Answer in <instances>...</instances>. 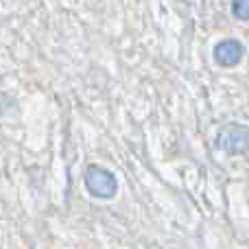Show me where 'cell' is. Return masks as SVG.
<instances>
[{"mask_svg":"<svg viewBox=\"0 0 249 249\" xmlns=\"http://www.w3.org/2000/svg\"><path fill=\"white\" fill-rule=\"evenodd\" d=\"M243 55H245L243 44L232 37L221 39L212 48V57H214L216 66H221V68H234V66H238L243 61Z\"/></svg>","mask_w":249,"mask_h":249,"instance_id":"3957f363","label":"cell"},{"mask_svg":"<svg viewBox=\"0 0 249 249\" xmlns=\"http://www.w3.org/2000/svg\"><path fill=\"white\" fill-rule=\"evenodd\" d=\"M83 186L94 199H114L118 193V179L109 168L99 166V164H90L83 173Z\"/></svg>","mask_w":249,"mask_h":249,"instance_id":"6da1fadb","label":"cell"},{"mask_svg":"<svg viewBox=\"0 0 249 249\" xmlns=\"http://www.w3.org/2000/svg\"><path fill=\"white\" fill-rule=\"evenodd\" d=\"M232 16L241 22H249V0H232Z\"/></svg>","mask_w":249,"mask_h":249,"instance_id":"277c9868","label":"cell"},{"mask_svg":"<svg viewBox=\"0 0 249 249\" xmlns=\"http://www.w3.org/2000/svg\"><path fill=\"white\" fill-rule=\"evenodd\" d=\"M216 149L228 155H245L249 153V124L228 123L221 127L216 136Z\"/></svg>","mask_w":249,"mask_h":249,"instance_id":"7a4b0ae2","label":"cell"}]
</instances>
